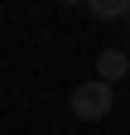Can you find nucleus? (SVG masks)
Instances as JSON below:
<instances>
[{"instance_id": "f257e3e1", "label": "nucleus", "mask_w": 130, "mask_h": 135, "mask_svg": "<svg viewBox=\"0 0 130 135\" xmlns=\"http://www.w3.org/2000/svg\"><path fill=\"white\" fill-rule=\"evenodd\" d=\"M111 106H116V87L101 82V77H92V82H82L72 92V116L77 121H106Z\"/></svg>"}, {"instance_id": "f03ea898", "label": "nucleus", "mask_w": 130, "mask_h": 135, "mask_svg": "<svg viewBox=\"0 0 130 135\" xmlns=\"http://www.w3.org/2000/svg\"><path fill=\"white\" fill-rule=\"evenodd\" d=\"M125 73H130L125 48H101V53H96V77H101V82H111V87H116Z\"/></svg>"}, {"instance_id": "7ed1b4c3", "label": "nucleus", "mask_w": 130, "mask_h": 135, "mask_svg": "<svg viewBox=\"0 0 130 135\" xmlns=\"http://www.w3.org/2000/svg\"><path fill=\"white\" fill-rule=\"evenodd\" d=\"M130 0H92V15L96 20H125Z\"/></svg>"}, {"instance_id": "20e7f679", "label": "nucleus", "mask_w": 130, "mask_h": 135, "mask_svg": "<svg viewBox=\"0 0 130 135\" xmlns=\"http://www.w3.org/2000/svg\"><path fill=\"white\" fill-rule=\"evenodd\" d=\"M125 24H130V10H125Z\"/></svg>"}]
</instances>
